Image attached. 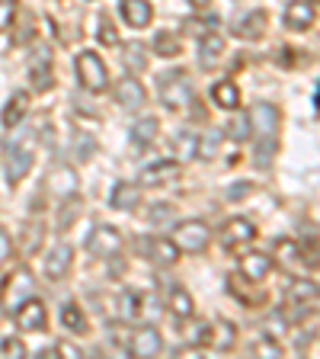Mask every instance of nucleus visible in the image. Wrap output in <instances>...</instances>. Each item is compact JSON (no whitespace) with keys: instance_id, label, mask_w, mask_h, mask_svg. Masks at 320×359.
Masks as SVG:
<instances>
[{"instance_id":"0eeeda50","label":"nucleus","mask_w":320,"mask_h":359,"mask_svg":"<svg viewBox=\"0 0 320 359\" xmlns=\"http://www.w3.org/2000/svg\"><path fill=\"white\" fill-rule=\"evenodd\" d=\"M246 119H250V132L260 142H272V135L279 132V109L272 103H253L250 112H246Z\"/></svg>"},{"instance_id":"9d476101","label":"nucleus","mask_w":320,"mask_h":359,"mask_svg":"<svg viewBox=\"0 0 320 359\" xmlns=\"http://www.w3.org/2000/svg\"><path fill=\"white\" fill-rule=\"evenodd\" d=\"M253 241H256V224L250 218H231L221 228V244L231 247V250H240V247L253 244Z\"/></svg>"},{"instance_id":"37998d69","label":"nucleus","mask_w":320,"mask_h":359,"mask_svg":"<svg viewBox=\"0 0 320 359\" xmlns=\"http://www.w3.org/2000/svg\"><path fill=\"white\" fill-rule=\"evenodd\" d=\"M55 353H58V356H67V359H81L83 356V350L77 344H71V340H58Z\"/></svg>"},{"instance_id":"4c0bfd02","label":"nucleus","mask_w":320,"mask_h":359,"mask_svg":"<svg viewBox=\"0 0 320 359\" xmlns=\"http://www.w3.org/2000/svg\"><path fill=\"white\" fill-rule=\"evenodd\" d=\"M99 42L103 45H119V29L112 26L109 16H99Z\"/></svg>"},{"instance_id":"c756f323","label":"nucleus","mask_w":320,"mask_h":359,"mask_svg":"<svg viewBox=\"0 0 320 359\" xmlns=\"http://www.w3.org/2000/svg\"><path fill=\"white\" fill-rule=\"evenodd\" d=\"M317 295H320V285L314 283V279H295V283L288 285L291 305H307V302H314Z\"/></svg>"},{"instance_id":"e433bc0d","label":"nucleus","mask_w":320,"mask_h":359,"mask_svg":"<svg viewBox=\"0 0 320 359\" xmlns=\"http://www.w3.org/2000/svg\"><path fill=\"white\" fill-rule=\"evenodd\" d=\"M218 144H221V132H209L205 138H199V157H205V161L218 157Z\"/></svg>"},{"instance_id":"c03bdc74","label":"nucleus","mask_w":320,"mask_h":359,"mask_svg":"<svg viewBox=\"0 0 320 359\" xmlns=\"http://www.w3.org/2000/svg\"><path fill=\"white\" fill-rule=\"evenodd\" d=\"M209 334H211V324H195L189 340H193V344H209Z\"/></svg>"},{"instance_id":"de8ad7c7","label":"nucleus","mask_w":320,"mask_h":359,"mask_svg":"<svg viewBox=\"0 0 320 359\" xmlns=\"http://www.w3.org/2000/svg\"><path fill=\"white\" fill-rule=\"evenodd\" d=\"M240 193H250V187H246V183H244V187H234V189H231V199H237Z\"/></svg>"},{"instance_id":"7c9ffc66","label":"nucleus","mask_w":320,"mask_h":359,"mask_svg":"<svg viewBox=\"0 0 320 359\" xmlns=\"http://www.w3.org/2000/svg\"><path fill=\"white\" fill-rule=\"evenodd\" d=\"M173 151H176V161H193L199 154V135L193 132H179L173 138Z\"/></svg>"},{"instance_id":"473e14b6","label":"nucleus","mask_w":320,"mask_h":359,"mask_svg":"<svg viewBox=\"0 0 320 359\" xmlns=\"http://www.w3.org/2000/svg\"><path fill=\"white\" fill-rule=\"evenodd\" d=\"M93 151H97V138H93V135H87V132H77V138H74L77 161H90V157H93Z\"/></svg>"},{"instance_id":"a18cd8bd","label":"nucleus","mask_w":320,"mask_h":359,"mask_svg":"<svg viewBox=\"0 0 320 359\" xmlns=\"http://www.w3.org/2000/svg\"><path fill=\"white\" fill-rule=\"evenodd\" d=\"M170 215H173L170 205H154V209H151V218H154V222H160V218H170Z\"/></svg>"},{"instance_id":"412c9836","label":"nucleus","mask_w":320,"mask_h":359,"mask_svg":"<svg viewBox=\"0 0 320 359\" xmlns=\"http://www.w3.org/2000/svg\"><path fill=\"white\" fill-rule=\"evenodd\" d=\"M144 247H148V257L157 263V266H173V263L179 260V247L173 238H154Z\"/></svg>"},{"instance_id":"ddd939ff","label":"nucleus","mask_w":320,"mask_h":359,"mask_svg":"<svg viewBox=\"0 0 320 359\" xmlns=\"http://www.w3.org/2000/svg\"><path fill=\"white\" fill-rule=\"evenodd\" d=\"M77 189H81V180H77V173L71 170V167H55L52 173H48V193L55 196V199H74Z\"/></svg>"},{"instance_id":"393cba45","label":"nucleus","mask_w":320,"mask_h":359,"mask_svg":"<svg viewBox=\"0 0 320 359\" xmlns=\"http://www.w3.org/2000/svg\"><path fill=\"white\" fill-rule=\"evenodd\" d=\"M211 103L218 106V109H237L240 106V90L234 81H218L215 87H211Z\"/></svg>"},{"instance_id":"2eb2a0df","label":"nucleus","mask_w":320,"mask_h":359,"mask_svg":"<svg viewBox=\"0 0 320 359\" xmlns=\"http://www.w3.org/2000/svg\"><path fill=\"white\" fill-rule=\"evenodd\" d=\"M71 263H74V250L67 244H58L48 250V257H45V276H48V283H58V279L67 276V269H71Z\"/></svg>"},{"instance_id":"cd10ccee","label":"nucleus","mask_w":320,"mask_h":359,"mask_svg":"<svg viewBox=\"0 0 320 359\" xmlns=\"http://www.w3.org/2000/svg\"><path fill=\"white\" fill-rule=\"evenodd\" d=\"M122 61H125V67L132 74H144L148 71V48L141 42H128L122 48Z\"/></svg>"},{"instance_id":"20e7f679","label":"nucleus","mask_w":320,"mask_h":359,"mask_svg":"<svg viewBox=\"0 0 320 359\" xmlns=\"http://www.w3.org/2000/svg\"><path fill=\"white\" fill-rule=\"evenodd\" d=\"M173 241H176L179 254H202V250L211 244V228L205 222H199V218L179 222L176 231H173Z\"/></svg>"},{"instance_id":"2f4dec72","label":"nucleus","mask_w":320,"mask_h":359,"mask_svg":"<svg viewBox=\"0 0 320 359\" xmlns=\"http://www.w3.org/2000/svg\"><path fill=\"white\" fill-rule=\"evenodd\" d=\"M154 52L160 55V58H176L183 48H179V39L173 36V32H160V36L154 39Z\"/></svg>"},{"instance_id":"a878e982","label":"nucleus","mask_w":320,"mask_h":359,"mask_svg":"<svg viewBox=\"0 0 320 359\" xmlns=\"http://www.w3.org/2000/svg\"><path fill=\"white\" fill-rule=\"evenodd\" d=\"M209 344H211V346H218V350H231V346L237 344V327H234L231 321H224V318H218V321L211 324Z\"/></svg>"},{"instance_id":"f8f14e48","label":"nucleus","mask_w":320,"mask_h":359,"mask_svg":"<svg viewBox=\"0 0 320 359\" xmlns=\"http://www.w3.org/2000/svg\"><path fill=\"white\" fill-rule=\"evenodd\" d=\"M29 81L36 90H52L55 87V77H52V52L45 48V45H39V52L32 55L29 61Z\"/></svg>"},{"instance_id":"49530a36","label":"nucleus","mask_w":320,"mask_h":359,"mask_svg":"<svg viewBox=\"0 0 320 359\" xmlns=\"http://www.w3.org/2000/svg\"><path fill=\"white\" fill-rule=\"evenodd\" d=\"M209 4L211 0H189V7H195V10H209Z\"/></svg>"},{"instance_id":"72a5a7b5","label":"nucleus","mask_w":320,"mask_h":359,"mask_svg":"<svg viewBox=\"0 0 320 359\" xmlns=\"http://www.w3.org/2000/svg\"><path fill=\"white\" fill-rule=\"evenodd\" d=\"M45 241V228L42 224H29L26 228V241H22V254H36Z\"/></svg>"},{"instance_id":"7ed1b4c3","label":"nucleus","mask_w":320,"mask_h":359,"mask_svg":"<svg viewBox=\"0 0 320 359\" xmlns=\"http://www.w3.org/2000/svg\"><path fill=\"white\" fill-rule=\"evenodd\" d=\"M32 289H36L32 273L26 266H20L13 276H7V279H4V285H0V305H4V311L13 314L16 308H20L22 302L32 295Z\"/></svg>"},{"instance_id":"423d86ee","label":"nucleus","mask_w":320,"mask_h":359,"mask_svg":"<svg viewBox=\"0 0 320 359\" xmlns=\"http://www.w3.org/2000/svg\"><path fill=\"white\" fill-rule=\"evenodd\" d=\"M87 250L93 257H99V260H106V257H116L122 250L119 228H112V224H97V228L87 234Z\"/></svg>"},{"instance_id":"79ce46f5","label":"nucleus","mask_w":320,"mask_h":359,"mask_svg":"<svg viewBox=\"0 0 320 359\" xmlns=\"http://www.w3.org/2000/svg\"><path fill=\"white\" fill-rule=\"evenodd\" d=\"M228 135H231L234 142H244V138H250V135H253V132H250V119H246V116H244V119H234L231 122V132H228Z\"/></svg>"},{"instance_id":"bb28decb","label":"nucleus","mask_w":320,"mask_h":359,"mask_svg":"<svg viewBox=\"0 0 320 359\" xmlns=\"http://www.w3.org/2000/svg\"><path fill=\"white\" fill-rule=\"evenodd\" d=\"M176 177V161H164V164L144 167L141 170V187H164L167 180Z\"/></svg>"},{"instance_id":"58836bf2","label":"nucleus","mask_w":320,"mask_h":359,"mask_svg":"<svg viewBox=\"0 0 320 359\" xmlns=\"http://www.w3.org/2000/svg\"><path fill=\"white\" fill-rule=\"evenodd\" d=\"M16 20V0H0V32H7Z\"/></svg>"},{"instance_id":"f03ea898","label":"nucleus","mask_w":320,"mask_h":359,"mask_svg":"<svg viewBox=\"0 0 320 359\" xmlns=\"http://www.w3.org/2000/svg\"><path fill=\"white\" fill-rule=\"evenodd\" d=\"M157 90H160V103H164L167 109H186L195 100L193 81H189L186 71H167V74H160Z\"/></svg>"},{"instance_id":"09e8293b","label":"nucleus","mask_w":320,"mask_h":359,"mask_svg":"<svg viewBox=\"0 0 320 359\" xmlns=\"http://www.w3.org/2000/svg\"><path fill=\"white\" fill-rule=\"evenodd\" d=\"M285 4H291V0H285Z\"/></svg>"},{"instance_id":"1a4fd4ad","label":"nucleus","mask_w":320,"mask_h":359,"mask_svg":"<svg viewBox=\"0 0 320 359\" xmlns=\"http://www.w3.org/2000/svg\"><path fill=\"white\" fill-rule=\"evenodd\" d=\"M266 26H269L266 10H250V13H240L231 22V32L237 39H244V42H256V39L266 36Z\"/></svg>"},{"instance_id":"a211bd4d","label":"nucleus","mask_w":320,"mask_h":359,"mask_svg":"<svg viewBox=\"0 0 320 359\" xmlns=\"http://www.w3.org/2000/svg\"><path fill=\"white\" fill-rule=\"evenodd\" d=\"M122 20L132 29H144L154 20V7H151L148 0H122Z\"/></svg>"},{"instance_id":"dca6fc26","label":"nucleus","mask_w":320,"mask_h":359,"mask_svg":"<svg viewBox=\"0 0 320 359\" xmlns=\"http://www.w3.org/2000/svg\"><path fill=\"white\" fill-rule=\"evenodd\" d=\"M116 100H119L122 109H141L144 100H148V93H144V87H141L138 77H122V81L116 83Z\"/></svg>"},{"instance_id":"f3484780","label":"nucleus","mask_w":320,"mask_h":359,"mask_svg":"<svg viewBox=\"0 0 320 359\" xmlns=\"http://www.w3.org/2000/svg\"><path fill=\"white\" fill-rule=\"evenodd\" d=\"M26 112H29V93L26 90H16L13 97L7 100V106H4V112H0V122L13 132V128L22 126V119H26Z\"/></svg>"},{"instance_id":"6ab92c4d","label":"nucleus","mask_w":320,"mask_h":359,"mask_svg":"<svg viewBox=\"0 0 320 359\" xmlns=\"http://www.w3.org/2000/svg\"><path fill=\"white\" fill-rule=\"evenodd\" d=\"M269 269H272V254H263V250H250V254L240 257V273H244L246 279H253V283L266 279Z\"/></svg>"},{"instance_id":"b1692460","label":"nucleus","mask_w":320,"mask_h":359,"mask_svg":"<svg viewBox=\"0 0 320 359\" xmlns=\"http://www.w3.org/2000/svg\"><path fill=\"white\" fill-rule=\"evenodd\" d=\"M157 135H160V122H157L154 116H144V119H138V122L132 126V144H134L138 151H141V148H151Z\"/></svg>"},{"instance_id":"9b49d317","label":"nucleus","mask_w":320,"mask_h":359,"mask_svg":"<svg viewBox=\"0 0 320 359\" xmlns=\"http://www.w3.org/2000/svg\"><path fill=\"white\" fill-rule=\"evenodd\" d=\"M160 350H164V340H160V334H157L151 324H144V327H138L132 334V344H128L132 356L151 359V356H160Z\"/></svg>"},{"instance_id":"f257e3e1","label":"nucleus","mask_w":320,"mask_h":359,"mask_svg":"<svg viewBox=\"0 0 320 359\" xmlns=\"http://www.w3.org/2000/svg\"><path fill=\"white\" fill-rule=\"evenodd\" d=\"M32 164H36V132L32 128H20L7 144V183L16 187L29 177Z\"/></svg>"},{"instance_id":"a19ab883","label":"nucleus","mask_w":320,"mask_h":359,"mask_svg":"<svg viewBox=\"0 0 320 359\" xmlns=\"http://www.w3.org/2000/svg\"><path fill=\"white\" fill-rule=\"evenodd\" d=\"M13 257V238L7 234V228H0V266H7Z\"/></svg>"},{"instance_id":"4468645a","label":"nucleus","mask_w":320,"mask_h":359,"mask_svg":"<svg viewBox=\"0 0 320 359\" xmlns=\"http://www.w3.org/2000/svg\"><path fill=\"white\" fill-rule=\"evenodd\" d=\"M314 20H317V13H314V7L307 0H291L282 16L285 29H291V32H307L314 26Z\"/></svg>"},{"instance_id":"ea45409f","label":"nucleus","mask_w":320,"mask_h":359,"mask_svg":"<svg viewBox=\"0 0 320 359\" xmlns=\"http://www.w3.org/2000/svg\"><path fill=\"white\" fill-rule=\"evenodd\" d=\"M256 353L260 356H272V359H279L282 356V346L272 340V337H260V344H256Z\"/></svg>"},{"instance_id":"aec40b11","label":"nucleus","mask_w":320,"mask_h":359,"mask_svg":"<svg viewBox=\"0 0 320 359\" xmlns=\"http://www.w3.org/2000/svg\"><path fill=\"white\" fill-rule=\"evenodd\" d=\"M58 318H61V327H64L67 334H74V337H83V334H87V327H90V324H87V314H83V308L77 305V302H71V299L61 305Z\"/></svg>"},{"instance_id":"c85d7f7f","label":"nucleus","mask_w":320,"mask_h":359,"mask_svg":"<svg viewBox=\"0 0 320 359\" xmlns=\"http://www.w3.org/2000/svg\"><path fill=\"white\" fill-rule=\"evenodd\" d=\"M167 308H170L173 314H176L179 321H186V318H193L195 314V302H193V295H189L186 289H173L170 292V299H167Z\"/></svg>"},{"instance_id":"c9c22d12","label":"nucleus","mask_w":320,"mask_h":359,"mask_svg":"<svg viewBox=\"0 0 320 359\" xmlns=\"http://www.w3.org/2000/svg\"><path fill=\"white\" fill-rule=\"evenodd\" d=\"M0 353H4V356H13V359L29 356V350H26V344H22L20 337H4V340H0Z\"/></svg>"},{"instance_id":"f704fd0d","label":"nucleus","mask_w":320,"mask_h":359,"mask_svg":"<svg viewBox=\"0 0 320 359\" xmlns=\"http://www.w3.org/2000/svg\"><path fill=\"white\" fill-rule=\"evenodd\" d=\"M141 311H144L141 295H138V292H125V295H122V314H125V318H141Z\"/></svg>"},{"instance_id":"6e6552de","label":"nucleus","mask_w":320,"mask_h":359,"mask_svg":"<svg viewBox=\"0 0 320 359\" xmlns=\"http://www.w3.org/2000/svg\"><path fill=\"white\" fill-rule=\"evenodd\" d=\"M16 327L20 330H29V334H42L45 324H48V311H45V302L36 299V295H29V299L22 302L20 308H16Z\"/></svg>"},{"instance_id":"4be33fe9","label":"nucleus","mask_w":320,"mask_h":359,"mask_svg":"<svg viewBox=\"0 0 320 359\" xmlns=\"http://www.w3.org/2000/svg\"><path fill=\"white\" fill-rule=\"evenodd\" d=\"M141 202V187L138 183H116V189H112L109 196V205L112 209H119V212H132L134 205Z\"/></svg>"},{"instance_id":"39448f33","label":"nucleus","mask_w":320,"mask_h":359,"mask_svg":"<svg viewBox=\"0 0 320 359\" xmlns=\"http://www.w3.org/2000/svg\"><path fill=\"white\" fill-rule=\"evenodd\" d=\"M77 77L90 93H103L109 87V71H106L103 58L97 52H81L77 55Z\"/></svg>"},{"instance_id":"5701e85b","label":"nucleus","mask_w":320,"mask_h":359,"mask_svg":"<svg viewBox=\"0 0 320 359\" xmlns=\"http://www.w3.org/2000/svg\"><path fill=\"white\" fill-rule=\"evenodd\" d=\"M224 55V39L218 32H209V36L199 39V65L202 67H215Z\"/></svg>"}]
</instances>
